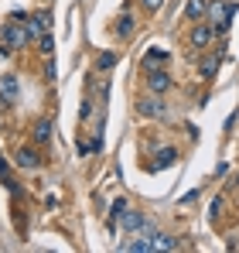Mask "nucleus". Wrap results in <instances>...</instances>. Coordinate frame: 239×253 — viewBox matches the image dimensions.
Listing matches in <instances>:
<instances>
[{"instance_id":"1","label":"nucleus","mask_w":239,"mask_h":253,"mask_svg":"<svg viewBox=\"0 0 239 253\" xmlns=\"http://www.w3.org/2000/svg\"><path fill=\"white\" fill-rule=\"evenodd\" d=\"M28 42H31V38H28V28H24L17 17L0 31V51H17V48H24Z\"/></svg>"},{"instance_id":"2","label":"nucleus","mask_w":239,"mask_h":253,"mask_svg":"<svg viewBox=\"0 0 239 253\" xmlns=\"http://www.w3.org/2000/svg\"><path fill=\"white\" fill-rule=\"evenodd\" d=\"M205 14H208L215 35H226V31H229V17H233V3H229V0H212Z\"/></svg>"},{"instance_id":"3","label":"nucleus","mask_w":239,"mask_h":253,"mask_svg":"<svg viewBox=\"0 0 239 253\" xmlns=\"http://www.w3.org/2000/svg\"><path fill=\"white\" fill-rule=\"evenodd\" d=\"M24 28H28V38H41V35H48L51 17H48V14H35V17L24 21Z\"/></svg>"},{"instance_id":"4","label":"nucleus","mask_w":239,"mask_h":253,"mask_svg":"<svg viewBox=\"0 0 239 253\" xmlns=\"http://www.w3.org/2000/svg\"><path fill=\"white\" fill-rule=\"evenodd\" d=\"M144 117H151V120H158V117H164V103H160L158 92H151L147 99H140V106H137Z\"/></svg>"},{"instance_id":"5","label":"nucleus","mask_w":239,"mask_h":253,"mask_svg":"<svg viewBox=\"0 0 239 253\" xmlns=\"http://www.w3.org/2000/svg\"><path fill=\"white\" fill-rule=\"evenodd\" d=\"M147 89H151V92H167V89H171V76H167V72H160V69H151V72H147Z\"/></svg>"},{"instance_id":"6","label":"nucleus","mask_w":239,"mask_h":253,"mask_svg":"<svg viewBox=\"0 0 239 253\" xmlns=\"http://www.w3.org/2000/svg\"><path fill=\"white\" fill-rule=\"evenodd\" d=\"M120 226H123L126 233H137V229H144V226H147V215H144V212L126 209L123 215H120Z\"/></svg>"},{"instance_id":"7","label":"nucleus","mask_w":239,"mask_h":253,"mask_svg":"<svg viewBox=\"0 0 239 253\" xmlns=\"http://www.w3.org/2000/svg\"><path fill=\"white\" fill-rule=\"evenodd\" d=\"M17 76H3L0 79V103H17Z\"/></svg>"},{"instance_id":"8","label":"nucleus","mask_w":239,"mask_h":253,"mask_svg":"<svg viewBox=\"0 0 239 253\" xmlns=\"http://www.w3.org/2000/svg\"><path fill=\"white\" fill-rule=\"evenodd\" d=\"M120 247H123L126 253H151V250H154V240H151V236H147V229H144V236H140V240H126V243H120Z\"/></svg>"},{"instance_id":"9","label":"nucleus","mask_w":239,"mask_h":253,"mask_svg":"<svg viewBox=\"0 0 239 253\" xmlns=\"http://www.w3.org/2000/svg\"><path fill=\"white\" fill-rule=\"evenodd\" d=\"M212 35H215V28H208V24H195V28H192V44H195V48H208Z\"/></svg>"},{"instance_id":"10","label":"nucleus","mask_w":239,"mask_h":253,"mask_svg":"<svg viewBox=\"0 0 239 253\" xmlns=\"http://www.w3.org/2000/svg\"><path fill=\"white\" fill-rule=\"evenodd\" d=\"M14 158H17V168H28V171L38 168V154H35L31 147H21V151H17Z\"/></svg>"},{"instance_id":"11","label":"nucleus","mask_w":239,"mask_h":253,"mask_svg":"<svg viewBox=\"0 0 239 253\" xmlns=\"http://www.w3.org/2000/svg\"><path fill=\"white\" fill-rule=\"evenodd\" d=\"M219 62H222V51H215V55H208V58L201 62L199 76H201V79H212V76H215V69H219Z\"/></svg>"},{"instance_id":"12","label":"nucleus","mask_w":239,"mask_h":253,"mask_svg":"<svg viewBox=\"0 0 239 253\" xmlns=\"http://www.w3.org/2000/svg\"><path fill=\"white\" fill-rule=\"evenodd\" d=\"M205 10H208V0H188V7H185V14H188L192 21L205 17Z\"/></svg>"},{"instance_id":"13","label":"nucleus","mask_w":239,"mask_h":253,"mask_svg":"<svg viewBox=\"0 0 239 253\" xmlns=\"http://www.w3.org/2000/svg\"><path fill=\"white\" fill-rule=\"evenodd\" d=\"M31 137H35L38 144H48V137H51V120H41V124H35Z\"/></svg>"},{"instance_id":"14","label":"nucleus","mask_w":239,"mask_h":253,"mask_svg":"<svg viewBox=\"0 0 239 253\" xmlns=\"http://www.w3.org/2000/svg\"><path fill=\"white\" fill-rule=\"evenodd\" d=\"M160 62H167V48H151V51H147V58H144V65H147V69H154V65H160Z\"/></svg>"},{"instance_id":"15","label":"nucleus","mask_w":239,"mask_h":253,"mask_svg":"<svg viewBox=\"0 0 239 253\" xmlns=\"http://www.w3.org/2000/svg\"><path fill=\"white\" fill-rule=\"evenodd\" d=\"M174 158H178V151L174 147H164L158 154V161H154V168H167V165H174Z\"/></svg>"},{"instance_id":"16","label":"nucleus","mask_w":239,"mask_h":253,"mask_svg":"<svg viewBox=\"0 0 239 253\" xmlns=\"http://www.w3.org/2000/svg\"><path fill=\"white\" fill-rule=\"evenodd\" d=\"M154 250H178V240H174V236L158 233V236H154Z\"/></svg>"},{"instance_id":"17","label":"nucleus","mask_w":239,"mask_h":253,"mask_svg":"<svg viewBox=\"0 0 239 253\" xmlns=\"http://www.w3.org/2000/svg\"><path fill=\"white\" fill-rule=\"evenodd\" d=\"M113 65H117V55H113V51H103V55H99V62H96V69H99V72H110Z\"/></svg>"},{"instance_id":"18","label":"nucleus","mask_w":239,"mask_h":253,"mask_svg":"<svg viewBox=\"0 0 239 253\" xmlns=\"http://www.w3.org/2000/svg\"><path fill=\"white\" fill-rule=\"evenodd\" d=\"M117 31H120V35H123V38H126V35H130V31H133V17H130V14H123V17H120Z\"/></svg>"},{"instance_id":"19","label":"nucleus","mask_w":239,"mask_h":253,"mask_svg":"<svg viewBox=\"0 0 239 253\" xmlns=\"http://www.w3.org/2000/svg\"><path fill=\"white\" fill-rule=\"evenodd\" d=\"M51 51H55V42H51V35H41V55H44V58H51Z\"/></svg>"},{"instance_id":"20","label":"nucleus","mask_w":239,"mask_h":253,"mask_svg":"<svg viewBox=\"0 0 239 253\" xmlns=\"http://www.w3.org/2000/svg\"><path fill=\"white\" fill-rule=\"evenodd\" d=\"M123 212H126V202H123V199H117V202H113V219H120Z\"/></svg>"},{"instance_id":"21","label":"nucleus","mask_w":239,"mask_h":253,"mask_svg":"<svg viewBox=\"0 0 239 253\" xmlns=\"http://www.w3.org/2000/svg\"><path fill=\"white\" fill-rule=\"evenodd\" d=\"M160 3H164V0H144V7H147V10H158Z\"/></svg>"},{"instance_id":"22","label":"nucleus","mask_w":239,"mask_h":253,"mask_svg":"<svg viewBox=\"0 0 239 253\" xmlns=\"http://www.w3.org/2000/svg\"><path fill=\"white\" fill-rule=\"evenodd\" d=\"M236 185H239V174H236Z\"/></svg>"}]
</instances>
